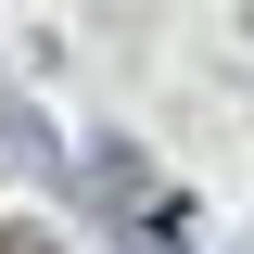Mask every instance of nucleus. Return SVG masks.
Wrapping results in <instances>:
<instances>
[{
	"instance_id": "obj_1",
	"label": "nucleus",
	"mask_w": 254,
	"mask_h": 254,
	"mask_svg": "<svg viewBox=\"0 0 254 254\" xmlns=\"http://www.w3.org/2000/svg\"><path fill=\"white\" fill-rule=\"evenodd\" d=\"M0 254H64V242H51V229H0Z\"/></svg>"
}]
</instances>
